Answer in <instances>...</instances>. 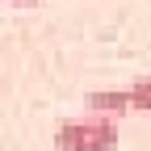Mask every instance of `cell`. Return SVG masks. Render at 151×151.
Here are the masks:
<instances>
[{"label":"cell","instance_id":"277c9868","mask_svg":"<svg viewBox=\"0 0 151 151\" xmlns=\"http://www.w3.org/2000/svg\"><path fill=\"white\" fill-rule=\"evenodd\" d=\"M9 4H38V0H9Z\"/></svg>","mask_w":151,"mask_h":151},{"label":"cell","instance_id":"7a4b0ae2","mask_svg":"<svg viewBox=\"0 0 151 151\" xmlns=\"http://www.w3.org/2000/svg\"><path fill=\"white\" fill-rule=\"evenodd\" d=\"M84 113H97V118L118 122V118H126V113H134V109H130V92L126 88H92L84 97Z\"/></svg>","mask_w":151,"mask_h":151},{"label":"cell","instance_id":"3957f363","mask_svg":"<svg viewBox=\"0 0 151 151\" xmlns=\"http://www.w3.org/2000/svg\"><path fill=\"white\" fill-rule=\"evenodd\" d=\"M126 92H130V109L134 113H151V76H139Z\"/></svg>","mask_w":151,"mask_h":151},{"label":"cell","instance_id":"6da1fadb","mask_svg":"<svg viewBox=\"0 0 151 151\" xmlns=\"http://www.w3.org/2000/svg\"><path fill=\"white\" fill-rule=\"evenodd\" d=\"M55 147L59 151H113L118 147V122L97 118V113H71L55 126Z\"/></svg>","mask_w":151,"mask_h":151}]
</instances>
